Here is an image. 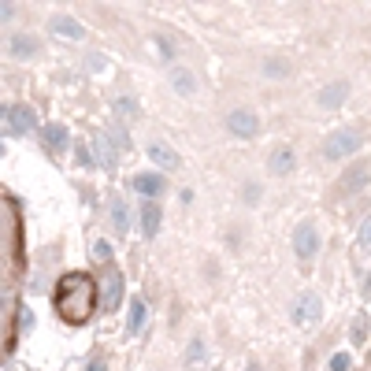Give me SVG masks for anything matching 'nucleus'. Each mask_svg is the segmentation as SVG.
Returning a JSON list of instances; mask_svg holds the SVG:
<instances>
[{
  "label": "nucleus",
  "instance_id": "nucleus-1",
  "mask_svg": "<svg viewBox=\"0 0 371 371\" xmlns=\"http://www.w3.org/2000/svg\"><path fill=\"white\" fill-rule=\"evenodd\" d=\"M23 275V215L15 197L0 189V357L15 346Z\"/></svg>",
  "mask_w": 371,
  "mask_h": 371
},
{
  "label": "nucleus",
  "instance_id": "nucleus-2",
  "mask_svg": "<svg viewBox=\"0 0 371 371\" xmlns=\"http://www.w3.org/2000/svg\"><path fill=\"white\" fill-rule=\"evenodd\" d=\"M97 283L82 271H67V275L56 283V312L71 327H82L89 315L97 312Z\"/></svg>",
  "mask_w": 371,
  "mask_h": 371
},
{
  "label": "nucleus",
  "instance_id": "nucleus-3",
  "mask_svg": "<svg viewBox=\"0 0 371 371\" xmlns=\"http://www.w3.org/2000/svg\"><path fill=\"white\" fill-rule=\"evenodd\" d=\"M360 141H364V138H360V130H349V126H346V130H334L331 138L323 141V156H327V160H346V156H352V152L360 149Z\"/></svg>",
  "mask_w": 371,
  "mask_h": 371
},
{
  "label": "nucleus",
  "instance_id": "nucleus-4",
  "mask_svg": "<svg viewBox=\"0 0 371 371\" xmlns=\"http://www.w3.org/2000/svg\"><path fill=\"white\" fill-rule=\"evenodd\" d=\"M320 315H323V304L315 294H301L294 301V309H289V320H294L297 327H312V323H320Z\"/></svg>",
  "mask_w": 371,
  "mask_h": 371
},
{
  "label": "nucleus",
  "instance_id": "nucleus-5",
  "mask_svg": "<svg viewBox=\"0 0 371 371\" xmlns=\"http://www.w3.org/2000/svg\"><path fill=\"white\" fill-rule=\"evenodd\" d=\"M294 252L301 260H312L315 252H320V230H315L309 219L297 223V230H294Z\"/></svg>",
  "mask_w": 371,
  "mask_h": 371
},
{
  "label": "nucleus",
  "instance_id": "nucleus-6",
  "mask_svg": "<svg viewBox=\"0 0 371 371\" xmlns=\"http://www.w3.org/2000/svg\"><path fill=\"white\" fill-rule=\"evenodd\" d=\"M227 126H230V134H238V138H252V134L260 130V119H256V112H249V108H238V112L227 115Z\"/></svg>",
  "mask_w": 371,
  "mask_h": 371
},
{
  "label": "nucleus",
  "instance_id": "nucleus-7",
  "mask_svg": "<svg viewBox=\"0 0 371 371\" xmlns=\"http://www.w3.org/2000/svg\"><path fill=\"white\" fill-rule=\"evenodd\" d=\"M8 130L12 134H30L34 126H38V115H34V108H26V104H12L8 108Z\"/></svg>",
  "mask_w": 371,
  "mask_h": 371
},
{
  "label": "nucleus",
  "instance_id": "nucleus-8",
  "mask_svg": "<svg viewBox=\"0 0 371 371\" xmlns=\"http://www.w3.org/2000/svg\"><path fill=\"white\" fill-rule=\"evenodd\" d=\"M41 138H45V149H49L52 156L67 152V126H60V123H49V126L41 130Z\"/></svg>",
  "mask_w": 371,
  "mask_h": 371
},
{
  "label": "nucleus",
  "instance_id": "nucleus-9",
  "mask_svg": "<svg viewBox=\"0 0 371 371\" xmlns=\"http://www.w3.org/2000/svg\"><path fill=\"white\" fill-rule=\"evenodd\" d=\"M49 30L56 34V38H67V41H78V38H82V23H75L71 15H52V19H49Z\"/></svg>",
  "mask_w": 371,
  "mask_h": 371
},
{
  "label": "nucleus",
  "instance_id": "nucleus-10",
  "mask_svg": "<svg viewBox=\"0 0 371 371\" xmlns=\"http://www.w3.org/2000/svg\"><path fill=\"white\" fill-rule=\"evenodd\" d=\"M145 320H149V304H145V297H134V301H130V315H126V334H141Z\"/></svg>",
  "mask_w": 371,
  "mask_h": 371
},
{
  "label": "nucleus",
  "instance_id": "nucleus-11",
  "mask_svg": "<svg viewBox=\"0 0 371 371\" xmlns=\"http://www.w3.org/2000/svg\"><path fill=\"white\" fill-rule=\"evenodd\" d=\"M346 93H349V82H331V86H323L320 89V108H338L342 101H346Z\"/></svg>",
  "mask_w": 371,
  "mask_h": 371
},
{
  "label": "nucleus",
  "instance_id": "nucleus-12",
  "mask_svg": "<svg viewBox=\"0 0 371 371\" xmlns=\"http://www.w3.org/2000/svg\"><path fill=\"white\" fill-rule=\"evenodd\" d=\"M368 178H371V164H368V160H357V164L342 175V186H346V189H360Z\"/></svg>",
  "mask_w": 371,
  "mask_h": 371
},
{
  "label": "nucleus",
  "instance_id": "nucleus-13",
  "mask_svg": "<svg viewBox=\"0 0 371 371\" xmlns=\"http://www.w3.org/2000/svg\"><path fill=\"white\" fill-rule=\"evenodd\" d=\"M134 189H138L141 197H156V193H164V178L145 171V175H134Z\"/></svg>",
  "mask_w": 371,
  "mask_h": 371
},
{
  "label": "nucleus",
  "instance_id": "nucleus-14",
  "mask_svg": "<svg viewBox=\"0 0 371 371\" xmlns=\"http://www.w3.org/2000/svg\"><path fill=\"white\" fill-rule=\"evenodd\" d=\"M160 230V208L156 204H141V234L145 238H156Z\"/></svg>",
  "mask_w": 371,
  "mask_h": 371
},
{
  "label": "nucleus",
  "instance_id": "nucleus-15",
  "mask_svg": "<svg viewBox=\"0 0 371 371\" xmlns=\"http://www.w3.org/2000/svg\"><path fill=\"white\" fill-rule=\"evenodd\" d=\"M149 156L156 160L160 167H171V171L178 167V156H175V149H167V145H160V141H152V145H149Z\"/></svg>",
  "mask_w": 371,
  "mask_h": 371
},
{
  "label": "nucleus",
  "instance_id": "nucleus-16",
  "mask_svg": "<svg viewBox=\"0 0 371 371\" xmlns=\"http://www.w3.org/2000/svg\"><path fill=\"white\" fill-rule=\"evenodd\" d=\"M267 167H271V175H289L294 171V149H275Z\"/></svg>",
  "mask_w": 371,
  "mask_h": 371
},
{
  "label": "nucleus",
  "instance_id": "nucleus-17",
  "mask_svg": "<svg viewBox=\"0 0 371 371\" xmlns=\"http://www.w3.org/2000/svg\"><path fill=\"white\" fill-rule=\"evenodd\" d=\"M104 294H108V309H119V301H123V275L115 267H112V275H108Z\"/></svg>",
  "mask_w": 371,
  "mask_h": 371
},
{
  "label": "nucleus",
  "instance_id": "nucleus-18",
  "mask_svg": "<svg viewBox=\"0 0 371 371\" xmlns=\"http://www.w3.org/2000/svg\"><path fill=\"white\" fill-rule=\"evenodd\" d=\"M171 86H175L182 97H189V93H193V75H189V71H182V67L171 71Z\"/></svg>",
  "mask_w": 371,
  "mask_h": 371
},
{
  "label": "nucleus",
  "instance_id": "nucleus-19",
  "mask_svg": "<svg viewBox=\"0 0 371 371\" xmlns=\"http://www.w3.org/2000/svg\"><path fill=\"white\" fill-rule=\"evenodd\" d=\"M115 115H123V119H138L141 108H138L134 97H119V101H115Z\"/></svg>",
  "mask_w": 371,
  "mask_h": 371
},
{
  "label": "nucleus",
  "instance_id": "nucleus-20",
  "mask_svg": "<svg viewBox=\"0 0 371 371\" xmlns=\"http://www.w3.org/2000/svg\"><path fill=\"white\" fill-rule=\"evenodd\" d=\"M12 56H38V41L34 38H12Z\"/></svg>",
  "mask_w": 371,
  "mask_h": 371
},
{
  "label": "nucleus",
  "instance_id": "nucleus-21",
  "mask_svg": "<svg viewBox=\"0 0 371 371\" xmlns=\"http://www.w3.org/2000/svg\"><path fill=\"white\" fill-rule=\"evenodd\" d=\"M204 357H208V346H204L201 338H193V342H189V349H186V364H189V368H197Z\"/></svg>",
  "mask_w": 371,
  "mask_h": 371
},
{
  "label": "nucleus",
  "instance_id": "nucleus-22",
  "mask_svg": "<svg viewBox=\"0 0 371 371\" xmlns=\"http://www.w3.org/2000/svg\"><path fill=\"white\" fill-rule=\"evenodd\" d=\"M349 331H352V346H364V342H368V320L360 312L352 315V327Z\"/></svg>",
  "mask_w": 371,
  "mask_h": 371
},
{
  "label": "nucleus",
  "instance_id": "nucleus-23",
  "mask_svg": "<svg viewBox=\"0 0 371 371\" xmlns=\"http://www.w3.org/2000/svg\"><path fill=\"white\" fill-rule=\"evenodd\" d=\"M112 223H115V234H126V204L119 197L112 201Z\"/></svg>",
  "mask_w": 371,
  "mask_h": 371
},
{
  "label": "nucleus",
  "instance_id": "nucleus-24",
  "mask_svg": "<svg viewBox=\"0 0 371 371\" xmlns=\"http://www.w3.org/2000/svg\"><path fill=\"white\" fill-rule=\"evenodd\" d=\"M97 156H101V164H104V167H112V164H115V152H112V145H108L104 134H97Z\"/></svg>",
  "mask_w": 371,
  "mask_h": 371
},
{
  "label": "nucleus",
  "instance_id": "nucleus-25",
  "mask_svg": "<svg viewBox=\"0 0 371 371\" xmlns=\"http://www.w3.org/2000/svg\"><path fill=\"white\" fill-rule=\"evenodd\" d=\"M93 256L101 260V264H108V260H112V241L97 238V241H93Z\"/></svg>",
  "mask_w": 371,
  "mask_h": 371
},
{
  "label": "nucleus",
  "instance_id": "nucleus-26",
  "mask_svg": "<svg viewBox=\"0 0 371 371\" xmlns=\"http://www.w3.org/2000/svg\"><path fill=\"white\" fill-rule=\"evenodd\" d=\"M286 71H289V67H286L283 60H267V63H264V75H267V78H283Z\"/></svg>",
  "mask_w": 371,
  "mask_h": 371
},
{
  "label": "nucleus",
  "instance_id": "nucleus-27",
  "mask_svg": "<svg viewBox=\"0 0 371 371\" xmlns=\"http://www.w3.org/2000/svg\"><path fill=\"white\" fill-rule=\"evenodd\" d=\"M360 252H364V256H371V219L364 223V230H360Z\"/></svg>",
  "mask_w": 371,
  "mask_h": 371
},
{
  "label": "nucleus",
  "instance_id": "nucleus-28",
  "mask_svg": "<svg viewBox=\"0 0 371 371\" xmlns=\"http://www.w3.org/2000/svg\"><path fill=\"white\" fill-rule=\"evenodd\" d=\"M349 352H338V357H331V371H349Z\"/></svg>",
  "mask_w": 371,
  "mask_h": 371
},
{
  "label": "nucleus",
  "instance_id": "nucleus-29",
  "mask_svg": "<svg viewBox=\"0 0 371 371\" xmlns=\"http://www.w3.org/2000/svg\"><path fill=\"white\" fill-rule=\"evenodd\" d=\"M78 164H82V167H93V156H89V149H86L82 141H78Z\"/></svg>",
  "mask_w": 371,
  "mask_h": 371
},
{
  "label": "nucleus",
  "instance_id": "nucleus-30",
  "mask_svg": "<svg viewBox=\"0 0 371 371\" xmlns=\"http://www.w3.org/2000/svg\"><path fill=\"white\" fill-rule=\"evenodd\" d=\"M89 371H108V360L104 357H93V360H89Z\"/></svg>",
  "mask_w": 371,
  "mask_h": 371
},
{
  "label": "nucleus",
  "instance_id": "nucleus-31",
  "mask_svg": "<svg viewBox=\"0 0 371 371\" xmlns=\"http://www.w3.org/2000/svg\"><path fill=\"white\" fill-rule=\"evenodd\" d=\"M12 15H15V4H0V23L12 19Z\"/></svg>",
  "mask_w": 371,
  "mask_h": 371
},
{
  "label": "nucleus",
  "instance_id": "nucleus-32",
  "mask_svg": "<svg viewBox=\"0 0 371 371\" xmlns=\"http://www.w3.org/2000/svg\"><path fill=\"white\" fill-rule=\"evenodd\" d=\"M0 119H8V108L4 104H0Z\"/></svg>",
  "mask_w": 371,
  "mask_h": 371
}]
</instances>
